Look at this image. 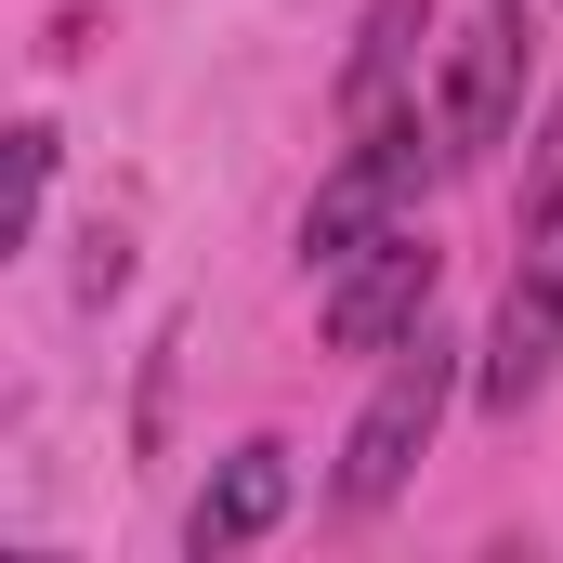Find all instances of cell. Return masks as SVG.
Masks as SVG:
<instances>
[{
  "label": "cell",
  "mask_w": 563,
  "mask_h": 563,
  "mask_svg": "<svg viewBox=\"0 0 563 563\" xmlns=\"http://www.w3.org/2000/svg\"><path fill=\"white\" fill-rule=\"evenodd\" d=\"M420 26H432V0H380V13H367V40H354V66H341V119H380V106H394Z\"/></svg>",
  "instance_id": "obj_7"
},
{
  "label": "cell",
  "mask_w": 563,
  "mask_h": 563,
  "mask_svg": "<svg viewBox=\"0 0 563 563\" xmlns=\"http://www.w3.org/2000/svg\"><path fill=\"white\" fill-rule=\"evenodd\" d=\"M288 525V445H236L210 485H197V511H184V551L197 563H223V551H250V538H276Z\"/></svg>",
  "instance_id": "obj_6"
},
{
  "label": "cell",
  "mask_w": 563,
  "mask_h": 563,
  "mask_svg": "<svg viewBox=\"0 0 563 563\" xmlns=\"http://www.w3.org/2000/svg\"><path fill=\"white\" fill-rule=\"evenodd\" d=\"M119 276H132V250L92 223V236H79V301H119Z\"/></svg>",
  "instance_id": "obj_9"
},
{
  "label": "cell",
  "mask_w": 563,
  "mask_h": 563,
  "mask_svg": "<svg viewBox=\"0 0 563 563\" xmlns=\"http://www.w3.org/2000/svg\"><path fill=\"white\" fill-rule=\"evenodd\" d=\"M563 367V197L525 210V263L498 288V328H485V367H472V394L498 407V420H525L538 394H551Z\"/></svg>",
  "instance_id": "obj_3"
},
{
  "label": "cell",
  "mask_w": 563,
  "mask_h": 563,
  "mask_svg": "<svg viewBox=\"0 0 563 563\" xmlns=\"http://www.w3.org/2000/svg\"><path fill=\"white\" fill-rule=\"evenodd\" d=\"M40 184H53V132L26 119V132H13V170H0V250L40 236Z\"/></svg>",
  "instance_id": "obj_8"
},
{
  "label": "cell",
  "mask_w": 563,
  "mask_h": 563,
  "mask_svg": "<svg viewBox=\"0 0 563 563\" xmlns=\"http://www.w3.org/2000/svg\"><path fill=\"white\" fill-rule=\"evenodd\" d=\"M432 288H445V250L420 223L367 236L341 276H328V354H394L407 328H432Z\"/></svg>",
  "instance_id": "obj_4"
},
{
  "label": "cell",
  "mask_w": 563,
  "mask_h": 563,
  "mask_svg": "<svg viewBox=\"0 0 563 563\" xmlns=\"http://www.w3.org/2000/svg\"><path fill=\"white\" fill-rule=\"evenodd\" d=\"M445 170V119L420 132V106H380V119H354V157L314 184V210H301V263H354L367 236H394L407 210H420V184Z\"/></svg>",
  "instance_id": "obj_1"
},
{
  "label": "cell",
  "mask_w": 563,
  "mask_h": 563,
  "mask_svg": "<svg viewBox=\"0 0 563 563\" xmlns=\"http://www.w3.org/2000/svg\"><path fill=\"white\" fill-rule=\"evenodd\" d=\"M538 197H563V106H551V144H538V184H525V210Z\"/></svg>",
  "instance_id": "obj_10"
},
{
  "label": "cell",
  "mask_w": 563,
  "mask_h": 563,
  "mask_svg": "<svg viewBox=\"0 0 563 563\" xmlns=\"http://www.w3.org/2000/svg\"><path fill=\"white\" fill-rule=\"evenodd\" d=\"M511 92H525V0H485L459 26V66H445V170L511 144Z\"/></svg>",
  "instance_id": "obj_5"
},
{
  "label": "cell",
  "mask_w": 563,
  "mask_h": 563,
  "mask_svg": "<svg viewBox=\"0 0 563 563\" xmlns=\"http://www.w3.org/2000/svg\"><path fill=\"white\" fill-rule=\"evenodd\" d=\"M445 407H459V341L407 328V341L380 354V394H367L354 432H341V511H380V498L420 472V445L445 432Z\"/></svg>",
  "instance_id": "obj_2"
}]
</instances>
